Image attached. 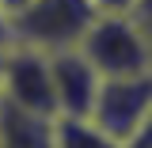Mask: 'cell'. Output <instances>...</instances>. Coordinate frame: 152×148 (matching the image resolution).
Listing matches in <instances>:
<instances>
[{"label": "cell", "instance_id": "6da1fadb", "mask_svg": "<svg viewBox=\"0 0 152 148\" xmlns=\"http://www.w3.org/2000/svg\"><path fill=\"white\" fill-rule=\"evenodd\" d=\"M99 15L91 0H31L19 12H12V42L31 46L42 53L53 50H72L80 46L84 31Z\"/></svg>", "mask_w": 152, "mask_h": 148}, {"label": "cell", "instance_id": "7a4b0ae2", "mask_svg": "<svg viewBox=\"0 0 152 148\" xmlns=\"http://www.w3.org/2000/svg\"><path fill=\"white\" fill-rule=\"evenodd\" d=\"M80 53L91 61V69L103 80L107 76H133V72H148L152 53L145 46L141 31L133 27V19L126 12H99L91 19V27L84 31Z\"/></svg>", "mask_w": 152, "mask_h": 148}, {"label": "cell", "instance_id": "3957f363", "mask_svg": "<svg viewBox=\"0 0 152 148\" xmlns=\"http://www.w3.org/2000/svg\"><path fill=\"white\" fill-rule=\"evenodd\" d=\"M152 114V69L133 76H107L99 80V91L91 103V118L103 133H110L114 141L129 148L137 141V133L145 129Z\"/></svg>", "mask_w": 152, "mask_h": 148}, {"label": "cell", "instance_id": "277c9868", "mask_svg": "<svg viewBox=\"0 0 152 148\" xmlns=\"http://www.w3.org/2000/svg\"><path fill=\"white\" fill-rule=\"evenodd\" d=\"M0 103L15 110L57 118L53 106V80H50V53L31 46H8L4 53V80H0Z\"/></svg>", "mask_w": 152, "mask_h": 148}, {"label": "cell", "instance_id": "5b68a950", "mask_svg": "<svg viewBox=\"0 0 152 148\" xmlns=\"http://www.w3.org/2000/svg\"><path fill=\"white\" fill-rule=\"evenodd\" d=\"M50 80H53V106L57 118H88L103 76L80 50H53L50 53Z\"/></svg>", "mask_w": 152, "mask_h": 148}, {"label": "cell", "instance_id": "8992f818", "mask_svg": "<svg viewBox=\"0 0 152 148\" xmlns=\"http://www.w3.org/2000/svg\"><path fill=\"white\" fill-rule=\"evenodd\" d=\"M0 148H53V118L0 103Z\"/></svg>", "mask_w": 152, "mask_h": 148}, {"label": "cell", "instance_id": "52a82bcc", "mask_svg": "<svg viewBox=\"0 0 152 148\" xmlns=\"http://www.w3.org/2000/svg\"><path fill=\"white\" fill-rule=\"evenodd\" d=\"M53 148H126L91 118H53Z\"/></svg>", "mask_w": 152, "mask_h": 148}, {"label": "cell", "instance_id": "ba28073f", "mask_svg": "<svg viewBox=\"0 0 152 148\" xmlns=\"http://www.w3.org/2000/svg\"><path fill=\"white\" fill-rule=\"evenodd\" d=\"M126 15L133 19V27L141 31V38H145V46H148V53H152V0H137Z\"/></svg>", "mask_w": 152, "mask_h": 148}, {"label": "cell", "instance_id": "9c48e42d", "mask_svg": "<svg viewBox=\"0 0 152 148\" xmlns=\"http://www.w3.org/2000/svg\"><path fill=\"white\" fill-rule=\"evenodd\" d=\"M95 12H129L137 0H91Z\"/></svg>", "mask_w": 152, "mask_h": 148}, {"label": "cell", "instance_id": "30bf717a", "mask_svg": "<svg viewBox=\"0 0 152 148\" xmlns=\"http://www.w3.org/2000/svg\"><path fill=\"white\" fill-rule=\"evenodd\" d=\"M8 46H12V19L0 8V50H8Z\"/></svg>", "mask_w": 152, "mask_h": 148}, {"label": "cell", "instance_id": "8fae6325", "mask_svg": "<svg viewBox=\"0 0 152 148\" xmlns=\"http://www.w3.org/2000/svg\"><path fill=\"white\" fill-rule=\"evenodd\" d=\"M129 148H152V114H148V122H145V129L137 133V141H133Z\"/></svg>", "mask_w": 152, "mask_h": 148}, {"label": "cell", "instance_id": "7c38bea8", "mask_svg": "<svg viewBox=\"0 0 152 148\" xmlns=\"http://www.w3.org/2000/svg\"><path fill=\"white\" fill-rule=\"evenodd\" d=\"M23 4H31V0H0V8H4V12H8V15H12V12H19V8H23Z\"/></svg>", "mask_w": 152, "mask_h": 148}, {"label": "cell", "instance_id": "4fadbf2b", "mask_svg": "<svg viewBox=\"0 0 152 148\" xmlns=\"http://www.w3.org/2000/svg\"><path fill=\"white\" fill-rule=\"evenodd\" d=\"M4 53H8V50H0V80H4Z\"/></svg>", "mask_w": 152, "mask_h": 148}]
</instances>
